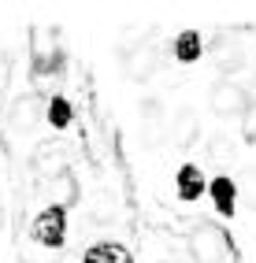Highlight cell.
Segmentation results:
<instances>
[{"label": "cell", "mask_w": 256, "mask_h": 263, "mask_svg": "<svg viewBox=\"0 0 256 263\" xmlns=\"http://www.w3.org/2000/svg\"><path fill=\"white\" fill-rule=\"evenodd\" d=\"M190 256L197 263H223L230 256V237L215 222H200L190 234Z\"/></svg>", "instance_id": "obj_1"}, {"label": "cell", "mask_w": 256, "mask_h": 263, "mask_svg": "<svg viewBox=\"0 0 256 263\" xmlns=\"http://www.w3.org/2000/svg\"><path fill=\"white\" fill-rule=\"evenodd\" d=\"M30 56H33V71H38V74H52V71H60V63H63L60 33H56L52 26L33 30V37H30Z\"/></svg>", "instance_id": "obj_2"}, {"label": "cell", "mask_w": 256, "mask_h": 263, "mask_svg": "<svg viewBox=\"0 0 256 263\" xmlns=\"http://www.w3.org/2000/svg\"><path fill=\"white\" fill-rule=\"evenodd\" d=\"M33 241H41L45 249H60L67 241V212H63V204H48V208L38 212V219H33Z\"/></svg>", "instance_id": "obj_3"}, {"label": "cell", "mask_w": 256, "mask_h": 263, "mask_svg": "<svg viewBox=\"0 0 256 263\" xmlns=\"http://www.w3.org/2000/svg\"><path fill=\"white\" fill-rule=\"evenodd\" d=\"M208 104H212V111L219 119H230V115H245L249 111V93H245V85H237V82H215L212 85V93H208Z\"/></svg>", "instance_id": "obj_4"}, {"label": "cell", "mask_w": 256, "mask_h": 263, "mask_svg": "<svg viewBox=\"0 0 256 263\" xmlns=\"http://www.w3.org/2000/svg\"><path fill=\"white\" fill-rule=\"evenodd\" d=\"M160 48L156 45H138V48H130V56H126V74L134 82H149L152 74H156V67H160Z\"/></svg>", "instance_id": "obj_5"}, {"label": "cell", "mask_w": 256, "mask_h": 263, "mask_svg": "<svg viewBox=\"0 0 256 263\" xmlns=\"http://www.w3.org/2000/svg\"><path fill=\"white\" fill-rule=\"evenodd\" d=\"M8 122H11V130H33L41 122V100L38 97H15L11 100V111H8Z\"/></svg>", "instance_id": "obj_6"}, {"label": "cell", "mask_w": 256, "mask_h": 263, "mask_svg": "<svg viewBox=\"0 0 256 263\" xmlns=\"http://www.w3.org/2000/svg\"><path fill=\"white\" fill-rule=\"evenodd\" d=\"M175 185H178V197H182L186 204L200 200V197H204V189H208V182H204V174H200L197 163H182L178 174H175Z\"/></svg>", "instance_id": "obj_7"}, {"label": "cell", "mask_w": 256, "mask_h": 263, "mask_svg": "<svg viewBox=\"0 0 256 263\" xmlns=\"http://www.w3.org/2000/svg\"><path fill=\"white\" fill-rule=\"evenodd\" d=\"M208 193H212V204H215V212L219 215H234L237 212V185H234V178H227V174H219V178H212L208 182Z\"/></svg>", "instance_id": "obj_8"}, {"label": "cell", "mask_w": 256, "mask_h": 263, "mask_svg": "<svg viewBox=\"0 0 256 263\" xmlns=\"http://www.w3.org/2000/svg\"><path fill=\"white\" fill-rule=\"evenodd\" d=\"M82 263H134V256L115 241H100V245H89V249H85Z\"/></svg>", "instance_id": "obj_9"}, {"label": "cell", "mask_w": 256, "mask_h": 263, "mask_svg": "<svg viewBox=\"0 0 256 263\" xmlns=\"http://www.w3.org/2000/svg\"><path fill=\"white\" fill-rule=\"evenodd\" d=\"M33 171H38L41 178H63V174H67V156L60 148H38V156H33Z\"/></svg>", "instance_id": "obj_10"}, {"label": "cell", "mask_w": 256, "mask_h": 263, "mask_svg": "<svg viewBox=\"0 0 256 263\" xmlns=\"http://www.w3.org/2000/svg\"><path fill=\"white\" fill-rule=\"evenodd\" d=\"M200 52H204V45H200V33H197V30L178 33V41H175V60H178V63H197Z\"/></svg>", "instance_id": "obj_11"}, {"label": "cell", "mask_w": 256, "mask_h": 263, "mask_svg": "<svg viewBox=\"0 0 256 263\" xmlns=\"http://www.w3.org/2000/svg\"><path fill=\"white\" fill-rule=\"evenodd\" d=\"M197 134H200V130H197V115L182 108V111H178V119H175V145L190 148V145L197 141Z\"/></svg>", "instance_id": "obj_12"}, {"label": "cell", "mask_w": 256, "mask_h": 263, "mask_svg": "<svg viewBox=\"0 0 256 263\" xmlns=\"http://www.w3.org/2000/svg\"><path fill=\"white\" fill-rule=\"evenodd\" d=\"M45 115H48V122H52L56 130H63V126H71V104H67L63 97H52V100H48V108H45Z\"/></svg>", "instance_id": "obj_13"}, {"label": "cell", "mask_w": 256, "mask_h": 263, "mask_svg": "<svg viewBox=\"0 0 256 263\" xmlns=\"http://www.w3.org/2000/svg\"><path fill=\"white\" fill-rule=\"evenodd\" d=\"M242 134L245 141H256V100H249V111L242 115Z\"/></svg>", "instance_id": "obj_14"}, {"label": "cell", "mask_w": 256, "mask_h": 263, "mask_svg": "<svg viewBox=\"0 0 256 263\" xmlns=\"http://www.w3.org/2000/svg\"><path fill=\"white\" fill-rule=\"evenodd\" d=\"M249 204L256 208V182H252V189H249Z\"/></svg>", "instance_id": "obj_15"}, {"label": "cell", "mask_w": 256, "mask_h": 263, "mask_svg": "<svg viewBox=\"0 0 256 263\" xmlns=\"http://www.w3.org/2000/svg\"><path fill=\"white\" fill-rule=\"evenodd\" d=\"M0 85H4V63H0Z\"/></svg>", "instance_id": "obj_16"}, {"label": "cell", "mask_w": 256, "mask_h": 263, "mask_svg": "<svg viewBox=\"0 0 256 263\" xmlns=\"http://www.w3.org/2000/svg\"><path fill=\"white\" fill-rule=\"evenodd\" d=\"M0 222H4V212H0Z\"/></svg>", "instance_id": "obj_17"}]
</instances>
